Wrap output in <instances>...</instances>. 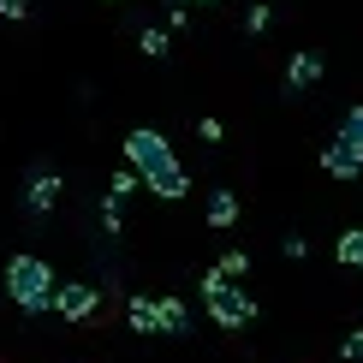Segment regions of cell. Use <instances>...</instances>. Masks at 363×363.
<instances>
[{
    "instance_id": "obj_1",
    "label": "cell",
    "mask_w": 363,
    "mask_h": 363,
    "mask_svg": "<svg viewBox=\"0 0 363 363\" xmlns=\"http://www.w3.org/2000/svg\"><path fill=\"white\" fill-rule=\"evenodd\" d=\"M125 167L138 173V185H149L155 196H167V203H179V196L191 191V179H185V167H179V155H173V143L161 138L155 125L125 131Z\"/></svg>"
},
{
    "instance_id": "obj_2",
    "label": "cell",
    "mask_w": 363,
    "mask_h": 363,
    "mask_svg": "<svg viewBox=\"0 0 363 363\" xmlns=\"http://www.w3.org/2000/svg\"><path fill=\"white\" fill-rule=\"evenodd\" d=\"M54 268L42 262V256H12L6 262V274H0V286H6V298L18 304L24 315H42L48 310V292H54Z\"/></svg>"
},
{
    "instance_id": "obj_3",
    "label": "cell",
    "mask_w": 363,
    "mask_h": 363,
    "mask_svg": "<svg viewBox=\"0 0 363 363\" xmlns=\"http://www.w3.org/2000/svg\"><path fill=\"white\" fill-rule=\"evenodd\" d=\"M203 304H208V322L226 328V334H238V328L256 322V298H250L238 280H226L220 268H208V280H203Z\"/></svg>"
},
{
    "instance_id": "obj_4",
    "label": "cell",
    "mask_w": 363,
    "mask_h": 363,
    "mask_svg": "<svg viewBox=\"0 0 363 363\" xmlns=\"http://www.w3.org/2000/svg\"><path fill=\"white\" fill-rule=\"evenodd\" d=\"M101 304V292L89 280H54V292H48V310L60 315V322H89Z\"/></svg>"
},
{
    "instance_id": "obj_5",
    "label": "cell",
    "mask_w": 363,
    "mask_h": 363,
    "mask_svg": "<svg viewBox=\"0 0 363 363\" xmlns=\"http://www.w3.org/2000/svg\"><path fill=\"white\" fill-rule=\"evenodd\" d=\"M322 173L340 179V185H357V179H363V149L352 138H334V143L322 149Z\"/></svg>"
},
{
    "instance_id": "obj_6",
    "label": "cell",
    "mask_w": 363,
    "mask_h": 363,
    "mask_svg": "<svg viewBox=\"0 0 363 363\" xmlns=\"http://www.w3.org/2000/svg\"><path fill=\"white\" fill-rule=\"evenodd\" d=\"M155 334H191V310H185V298H173V292H161L155 298Z\"/></svg>"
},
{
    "instance_id": "obj_7",
    "label": "cell",
    "mask_w": 363,
    "mask_h": 363,
    "mask_svg": "<svg viewBox=\"0 0 363 363\" xmlns=\"http://www.w3.org/2000/svg\"><path fill=\"white\" fill-rule=\"evenodd\" d=\"M60 203V179L42 167V173H30V185H24V208L30 215H48V208Z\"/></svg>"
},
{
    "instance_id": "obj_8",
    "label": "cell",
    "mask_w": 363,
    "mask_h": 363,
    "mask_svg": "<svg viewBox=\"0 0 363 363\" xmlns=\"http://www.w3.org/2000/svg\"><path fill=\"white\" fill-rule=\"evenodd\" d=\"M315 78H322V54H315V48H298L292 60H286V84H292V89H310Z\"/></svg>"
},
{
    "instance_id": "obj_9",
    "label": "cell",
    "mask_w": 363,
    "mask_h": 363,
    "mask_svg": "<svg viewBox=\"0 0 363 363\" xmlns=\"http://www.w3.org/2000/svg\"><path fill=\"white\" fill-rule=\"evenodd\" d=\"M233 220H238V196H233V191H215V196H208V226L226 233Z\"/></svg>"
},
{
    "instance_id": "obj_10",
    "label": "cell",
    "mask_w": 363,
    "mask_h": 363,
    "mask_svg": "<svg viewBox=\"0 0 363 363\" xmlns=\"http://www.w3.org/2000/svg\"><path fill=\"white\" fill-rule=\"evenodd\" d=\"M334 256H340L345 268H357V274H363V226H352V233L334 238Z\"/></svg>"
},
{
    "instance_id": "obj_11",
    "label": "cell",
    "mask_w": 363,
    "mask_h": 363,
    "mask_svg": "<svg viewBox=\"0 0 363 363\" xmlns=\"http://www.w3.org/2000/svg\"><path fill=\"white\" fill-rule=\"evenodd\" d=\"M125 328L131 334H155V298H131L125 304Z\"/></svg>"
},
{
    "instance_id": "obj_12",
    "label": "cell",
    "mask_w": 363,
    "mask_h": 363,
    "mask_svg": "<svg viewBox=\"0 0 363 363\" xmlns=\"http://www.w3.org/2000/svg\"><path fill=\"white\" fill-rule=\"evenodd\" d=\"M167 48H173V42H167V30H161V24H143V30H138V54H149V60H161Z\"/></svg>"
},
{
    "instance_id": "obj_13",
    "label": "cell",
    "mask_w": 363,
    "mask_h": 363,
    "mask_svg": "<svg viewBox=\"0 0 363 363\" xmlns=\"http://www.w3.org/2000/svg\"><path fill=\"white\" fill-rule=\"evenodd\" d=\"M215 268H220L226 280H238V274H250V256H245V250H226V256H220Z\"/></svg>"
},
{
    "instance_id": "obj_14",
    "label": "cell",
    "mask_w": 363,
    "mask_h": 363,
    "mask_svg": "<svg viewBox=\"0 0 363 363\" xmlns=\"http://www.w3.org/2000/svg\"><path fill=\"white\" fill-rule=\"evenodd\" d=\"M131 191H138V173H131V167H119V173H113V191H108V196H113V203H125Z\"/></svg>"
},
{
    "instance_id": "obj_15",
    "label": "cell",
    "mask_w": 363,
    "mask_h": 363,
    "mask_svg": "<svg viewBox=\"0 0 363 363\" xmlns=\"http://www.w3.org/2000/svg\"><path fill=\"white\" fill-rule=\"evenodd\" d=\"M340 138H352V143L363 149V108H352V113L340 119Z\"/></svg>"
},
{
    "instance_id": "obj_16",
    "label": "cell",
    "mask_w": 363,
    "mask_h": 363,
    "mask_svg": "<svg viewBox=\"0 0 363 363\" xmlns=\"http://www.w3.org/2000/svg\"><path fill=\"white\" fill-rule=\"evenodd\" d=\"M268 24H274V12H268V6H250V12H245V30H250V36H262Z\"/></svg>"
},
{
    "instance_id": "obj_17",
    "label": "cell",
    "mask_w": 363,
    "mask_h": 363,
    "mask_svg": "<svg viewBox=\"0 0 363 363\" xmlns=\"http://www.w3.org/2000/svg\"><path fill=\"white\" fill-rule=\"evenodd\" d=\"M280 250H286V256H292V262H298V256H310V238H298V233H286V238H280Z\"/></svg>"
},
{
    "instance_id": "obj_18",
    "label": "cell",
    "mask_w": 363,
    "mask_h": 363,
    "mask_svg": "<svg viewBox=\"0 0 363 363\" xmlns=\"http://www.w3.org/2000/svg\"><path fill=\"white\" fill-rule=\"evenodd\" d=\"M340 357H357V363H363V328H352V334H345V345H340Z\"/></svg>"
},
{
    "instance_id": "obj_19",
    "label": "cell",
    "mask_w": 363,
    "mask_h": 363,
    "mask_svg": "<svg viewBox=\"0 0 363 363\" xmlns=\"http://www.w3.org/2000/svg\"><path fill=\"white\" fill-rule=\"evenodd\" d=\"M196 138H203V143H220L226 131H220V119H196Z\"/></svg>"
},
{
    "instance_id": "obj_20",
    "label": "cell",
    "mask_w": 363,
    "mask_h": 363,
    "mask_svg": "<svg viewBox=\"0 0 363 363\" xmlns=\"http://www.w3.org/2000/svg\"><path fill=\"white\" fill-rule=\"evenodd\" d=\"M30 12V0H0V18H24Z\"/></svg>"
},
{
    "instance_id": "obj_21",
    "label": "cell",
    "mask_w": 363,
    "mask_h": 363,
    "mask_svg": "<svg viewBox=\"0 0 363 363\" xmlns=\"http://www.w3.org/2000/svg\"><path fill=\"white\" fill-rule=\"evenodd\" d=\"M196 6H215V0H196Z\"/></svg>"
},
{
    "instance_id": "obj_22",
    "label": "cell",
    "mask_w": 363,
    "mask_h": 363,
    "mask_svg": "<svg viewBox=\"0 0 363 363\" xmlns=\"http://www.w3.org/2000/svg\"><path fill=\"white\" fill-rule=\"evenodd\" d=\"M101 6H119V0H101Z\"/></svg>"
}]
</instances>
